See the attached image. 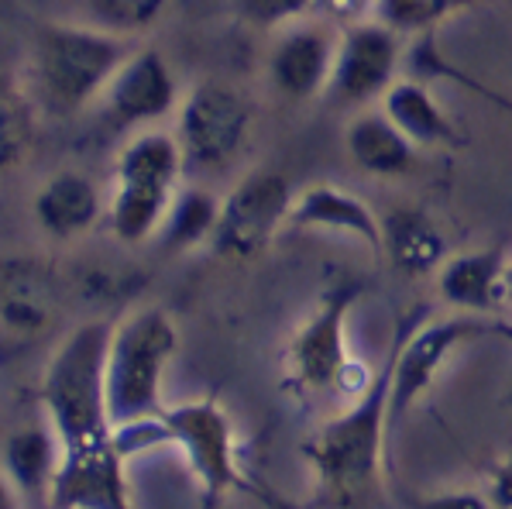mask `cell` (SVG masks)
Instances as JSON below:
<instances>
[{"instance_id": "obj_1", "label": "cell", "mask_w": 512, "mask_h": 509, "mask_svg": "<svg viewBox=\"0 0 512 509\" xmlns=\"http://www.w3.org/2000/svg\"><path fill=\"white\" fill-rule=\"evenodd\" d=\"M110 324L86 320L55 344L42 375V403L59 444V465L49 489L55 509L128 506L124 454L107 410L104 358Z\"/></svg>"}, {"instance_id": "obj_2", "label": "cell", "mask_w": 512, "mask_h": 509, "mask_svg": "<svg viewBox=\"0 0 512 509\" xmlns=\"http://www.w3.org/2000/svg\"><path fill=\"white\" fill-rule=\"evenodd\" d=\"M389 382L392 362L378 368L375 386L361 399H354L351 410L327 420L310 441L303 444V458L313 468L317 489L330 503H365L382 485V458L385 437L392 430L389 420Z\"/></svg>"}, {"instance_id": "obj_3", "label": "cell", "mask_w": 512, "mask_h": 509, "mask_svg": "<svg viewBox=\"0 0 512 509\" xmlns=\"http://www.w3.org/2000/svg\"><path fill=\"white\" fill-rule=\"evenodd\" d=\"M179 331L162 307H141L110 327L104 393L114 427L162 413V379L176 355Z\"/></svg>"}, {"instance_id": "obj_4", "label": "cell", "mask_w": 512, "mask_h": 509, "mask_svg": "<svg viewBox=\"0 0 512 509\" xmlns=\"http://www.w3.org/2000/svg\"><path fill=\"white\" fill-rule=\"evenodd\" d=\"M135 52L128 35L107 28L49 25L38 31L35 76L42 93L59 111H83L107 90L110 76Z\"/></svg>"}, {"instance_id": "obj_5", "label": "cell", "mask_w": 512, "mask_h": 509, "mask_svg": "<svg viewBox=\"0 0 512 509\" xmlns=\"http://www.w3.org/2000/svg\"><path fill=\"white\" fill-rule=\"evenodd\" d=\"M368 283L351 276H330L313 310L293 331L282 355L286 386L299 396L330 393L334 379L354 351L348 348V317L365 296Z\"/></svg>"}, {"instance_id": "obj_6", "label": "cell", "mask_w": 512, "mask_h": 509, "mask_svg": "<svg viewBox=\"0 0 512 509\" xmlns=\"http://www.w3.org/2000/svg\"><path fill=\"white\" fill-rule=\"evenodd\" d=\"M159 441H169L183 451L196 489L207 503H220L231 492H255L238 461V434L234 420L217 399H189L179 406H162L155 417Z\"/></svg>"}, {"instance_id": "obj_7", "label": "cell", "mask_w": 512, "mask_h": 509, "mask_svg": "<svg viewBox=\"0 0 512 509\" xmlns=\"http://www.w3.org/2000/svg\"><path fill=\"white\" fill-rule=\"evenodd\" d=\"M293 186L282 172L255 169L220 197L217 227L210 234V248L224 262H251L275 241L282 227H289Z\"/></svg>"}, {"instance_id": "obj_8", "label": "cell", "mask_w": 512, "mask_h": 509, "mask_svg": "<svg viewBox=\"0 0 512 509\" xmlns=\"http://www.w3.org/2000/svg\"><path fill=\"white\" fill-rule=\"evenodd\" d=\"M176 138L186 169H224L251 138V104L234 86L203 80L179 104Z\"/></svg>"}, {"instance_id": "obj_9", "label": "cell", "mask_w": 512, "mask_h": 509, "mask_svg": "<svg viewBox=\"0 0 512 509\" xmlns=\"http://www.w3.org/2000/svg\"><path fill=\"white\" fill-rule=\"evenodd\" d=\"M399 31L385 21L365 18L341 28L334 45L327 97L337 107H368L399 80Z\"/></svg>"}, {"instance_id": "obj_10", "label": "cell", "mask_w": 512, "mask_h": 509, "mask_svg": "<svg viewBox=\"0 0 512 509\" xmlns=\"http://www.w3.org/2000/svg\"><path fill=\"white\" fill-rule=\"evenodd\" d=\"M66 283L38 255H0V327L21 338L49 331L59 317Z\"/></svg>"}, {"instance_id": "obj_11", "label": "cell", "mask_w": 512, "mask_h": 509, "mask_svg": "<svg viewBox=\"0 0 512 509\" xmlns=\"http://www.w3.org/2000/svg\"><path fill=\"white\" fill-rule=\"evenodd\" d=\"M100 97H104L107 117L117 128H138V124L162 121L176 107L179 86L162 52L145 45L117 66Z\"/></svg>"}, {"instance_id": "obj_12", "label": "cell", "mask_w": 512, "mask_h": 509, "mask_svg": "<svg viewBox=\"0 0 512 509\" xmlns=\"http://www.w3.org/2000/svg\"><path fill=\"white\" fill-rule=\"evenodd\" d=\"M337 38L324 25H289L269 52L272 86L289 100H310L327 90Z\"/></svg>"}, {"instance_id": "obj_13", "label": "cell", "mask_w": 512, "mask_h": 509, "mask_svg": "<svg viewBox=\"0 0 512 509\" xmlns=\"http://www.w3.org/2000/svg\"><path fill=\"white\" fill-rule=\"evenodd\" d=\"M289 227L344 234V238L361 241L375 258H382V217L358 193L344 190V186L313 183L303 193H296L293 210H289Z\"/></svg>"}, {"instance_id": "obj_14", "label": "cell", "mask_w": 512, "mask_h": 509, "mask_svg": "<svg viewBox=\"0 0 512 509\" xmlns=\"http://www.w3.org/2000/svg\"><path fill=\"white\" fill-rule=\"evenodd\" d=\"M506 252L475 248V252L447 255L437 269V293L458 313L488 317L506 307Z\"/></svg>"}, {"instance_id": "obj_15", "label": "cell", "mask_w": 512, "mask_h": 509, "mask_svg": "<svg viewBox=\"0 0 512 509\" xmlns=\"http://www.w3.org/2000/svg\"><path fill=\"white\" fill-rule=\"evenodd\" d=\"M31 210H35V221L45 234L69 241L86 234L104 217V200H100V190L90 176L76 169H62L38 186Z\"/></svg>"}, {"instance_id": "obj_16", "label": "cell", "mask_w": 512, "mask_h": 509, "mask_svg": "<svg viewBox=\"0 0 512 509\" xmlns=\"http://www.w3.org/2000/svg\"><path fill=\"white\" fill-rule=\"evenodd\" d=\"M382 258L409 279L437 276L447 258V234L420 207H396L382 217Z\"/></svg>"}, {"instance_id": "obj_17", "label": "cell", "mask_w": 512, "mask_h": 509, "mask_svg": "<svg viewBox=\"0 0 512 509\" xmlns=\"http://www.w3.org/2000/svg\"><path fill=\"white\" fill-rule=\"evenodd\" d=\"M344 148L365 176L392 179L416 166V145L382 114V107L354 117L344 131Z\"/></svg>"}, {"instance_id": "obj_18", "label": "cell", "mask_w": 512, "mask_h": 509, "mask_svg": "<svg viewBox=\"0 0 512 509\" xmlns=\"http://www.w3.org/2000/svg\"><path fill=\"white\" fill-rule=\"evenodd\" d=\"M382 114L396 124L399 131L416 148H440V145H458L461 135L454 121L440 107V100L430 93L427 83L420 80H396L382 93Z\"/></svg>"}, {"instance_id": "obj_19", "label": "cell", "mask_w": 512, "mask_h": 509, "mask_svg": "<svg viewBox=\"0 0 512 509\" xmlns=\"http://www.w3.org/2000/svg\"><path fill=\"white\" fill-rule=\"evenodd\" d=\"M217 214L220 197L203 190V186H179L155 238L162 241L165 252H189V248L210 241L217 227Z\"/></svg>"}, {"instance_id": "obj_20", "label": "cell", "mask_w": 512, "mask_h": 509, "mask_svg": "<svg viewBox=\"0 0 512 509\" xmlns=\"http://www.w3.org/2000/svg\"><path fill=\"white\" fill-rule=\"evenodd\" d=\"M55 465H59V444L55 434H45L38 427L18 430V434L7 437L4 444V468L11 485H18V492H45L49 496Z\"/></svg>"}, {"instance_id": "obj_21", "label": "cell", "mask_w": 512, "mask_h": 509, "mask_svg": "<svg viewBox=\"0 0 512 509\" xmlns=\"http://www.w3.org/2000/svg\"><path fill=\"white\" fill-rule=\"evenodd\" d=\"M35 145V111L14 80L0 76V176L14 172Z\"/></svg>"}, {"instance_id": "obj_22", "label": "cell", "mask_w": 512, "mask_h": 509, "mask_svg": "<svg viewBox=\"0 0 512 509\" xmlns=\"http://www.w3.org/2000/svg\"><path fill=\"white\" fill-rule=\"evenodd\" d=\"M471 4L475 0H375V18L399 35H427Z\"/></svg>"}, {"instance_id": "obj_23", "label": "cell", "mask_w": 512, "mask_h": 509, "mask_svg": "<svg viewBox=\"0 0 512 509\" xmlns=\"http://www.w3.org/2000/svg\"><path fill=\"white\" fill-rule=\"evenodd\" d=\"M169 0H90V11L100 28L117 35H138L162 18Z\"/></svg>"}, {"instance_id": "obj_24", "label": "cell", "mask_w": 512, "mask_h": 509, "mask_svg": "<svg viewBox=\"0 0 512 509\" xmlns=\"http://www.w3.org/2000/svg\"><path fill=\"white\" fill-rule=\"evenodd\" d=\"M244 21L258 28H286L313 14V0H238Z\"/></svg>"}, {"instance_id": "obj_25", "label": "cell", "mask_w": 512, "mask_h": 509, "mask_svg": "<svg viewBox=\"0 0 512 509\" xmlns=\"http://www.w3.org/2000/svg\"><path fill=\"white\" fill-rule=\"evenodd\" d=\"M420 59L427 62V69L433 76H444V80H451V83H458L464 86V90H475V93H482V97L488 100V104H495L499 111H506L512 117V100L506 97V93H499V90H492V86H485V83H478L475 76H468V73H461L458 66H451L444 56H437V52L430 49V45H423L420 49Z\"/></svg>"}, {"instance_id": "obj_26", "label": "cell", "mask_w": 512, "mask_h": 509, "mask_svg": "<svg viewBox=\"0 0 512 509\" xmlns=\"http://www.w3.org/2000/svg\"><path fill=\"white\" fill-rule=\"evenodd\" d=\"M375 375L378 372H372V368H368L365 362H361L358 355H351L348 358V365L341 368V372H337V379H334V389H330V393L334 396H341V399H361L368 393V389L375 386Z\"/></svg>"}, {"instance_id": "obj_27", "label": "cell", "mask_w": 512, "mask_h": 509, "mask_svg": "<svg viewBox=\"0 0 512 509\" xmlns=\"http://www.w3.org/2000/svg\"><path fill=\"white\" fill-rule=\"evenodd\" d=\"M313 14L348 28L354 21L375 18V0H313Z\"/></svg>"}, {"instance_id": "obj_28", "label": "cell", "mask_w": 512, "mask_h": 509, "mask_svg": "<svg viewBox=\"0 0 512 509\" xmlns=\"http://www.w3.org/2000/svg\"><path fill=\"white\" fill-rule=\"evenodd\" d=\"M485 503H492L499 509H512V454H506V458L492 468V475H488Z\"/></svg>"}, {"instance_id": "obj_29", "label": "cell", "mask_w": 512, "mask_h": 509, "mask_svg": "<svg viewBox=\"0 0 512 509\" xmlns=\"http://www.w3.org/2000/svg\"><path fill=\"white\" fill-rule=\"evenodd\" d=\"M14 492H11V482H4V475H0V509H7V506H14Z\"/></svg>"}, {"instance_id": "obj_30", "label": "cell", "mask_w": 512, "mask_h": 509, "mask_svg": "<svg viewBox=\"0 0 512 509\" xmlns=\"http://www.w3.org/2000/svg\"><path fill=\"white\" fill-rule=\"evenodd\" d=\"M495 334H499V338H506V341H512V324H509V320H495Z\"/></svg>"}, {"instance_id": "obj_31", "label": "cell", "mask_w": 512, "mask_h": 509, "mask_svg": "<svg viewBox=\"0 0 512 509\" xmlns=\"http://www.w3.org/2000/svg\"><path fill=\"white\" fill-rule=\"evenodd\" d=\"M506 307L512 310V258L506 262Z\"/></svg>"}, {"instance_id": "obj_32", "label": "cell", "mask_w": 512, "mask_h": 509, "mask_svg": "<svg viewBox=\"0 0 512 509\" xmlns=\"http://www.w3.org/2000/svg\"><path fill=\"white\" fill-rule=\"evenodd\" d=\"M506 403H509V406H512V386H509V389H506Z\"/></svg>"}]
</instances>
